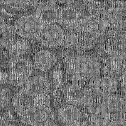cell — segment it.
Instances as JSON below:
<instances>
[{
	"label": "cell",
	"instance_id": "obj_27",
	"mask_svg": "<svg viewBox=\"0 0 126 126\" xmlns=\"http://www.w3.org/2000/svg\"><path fill=\"white\" fill-rule=\"evenodd\" d=\"M57 1L55 0H30L31 4L32 5L37 9L49 6L56 5Z\"/></svg>",
	"mask_w": 126,
	"mask_h": 126
},
{
	"label": "cell",
	"instance_id": "obj_33",
	"mask_svg": "<svg viewBox=\"0 0 126 126\" xmlns=\"http://www.w3.org/2000/svg\"><path fill=\"white\" fill-rule=\"evenodd\" d=\"M67 126H88L87 124H86L84 123L81 122H78L75 123H73L72 124L68 125Z\"/></svg>",
	"mask_w": 126,
	"mask_h": 126
},
{
	"label": "cell",
	"instance_id": "obj_15",
	"mask_svg": "<svg viewBox=\"0 0 126 126\" xmlns=\"http://www.w3.org/2000/svg\"><path fill=\"white\" fill-rule=\"evenodd\" d=\"M80 19L79 11L71 4L64 5L59 10L58 22L63 27L75 28Z\"/></svg>",
	"mask_w": 126,
	"mask_h": 126
},
{
	"label": "cell",
	"instance_id": "obj_39",
	"mask_svg": "<svg viewBox=\"0 0 126 126\" xmlns=\"http://www.w3.org/2000/svg\"><path fill=\"white\" fill-rule=\"evenodd\" d=\"M6 126H14V125H12V124H8L7 125H6Z\"/></svg>",
	"mask_w": 126,
	"mask_h": 126
},
{
	"label": "cell",
	"instance_id": "obj_19",
	"mask_svg": "<svg viewBox=\"0 0 126 126\" xmlns=\"http://www.w3.org/2000/svg\"><path fill=\"white\" fill-rule=\"evenodd\" d=\"M118 87V81L114 77L105 75L101 78L96 77L94 89L112 95L116 92Z\"/></svg>",
	"mask_w": 126,
	"mask_h": 126
},
{
	"label": "cell",
	"instance_id": "obj_3",
	"mask_svg": "<svg viewBox=\"0 0 126 126\" xmlns=\"http://www.w3.org/2000/svg\"><path fill=\"white\" fill-rule=\"evenodd\" d=\"M23 88L35 99L36 105H49V85L47 79L39 75L29 78Z\"/></svg>",
	"mask_w": 126,
	"mask_h": 126
},
{
	"label": "cell",
	"instance_id": "obj_26",
	"mask_svg": "<svg viewBox=\"0 0 126 126\" xmlns=\"http://www.w3.org/2000/svg\"><path fill=\"white\" fill-rule=\"evenodd\" d=\"M9 99V95L7 91L0 87V110L7 105Z\"/></svg>",
	"mask_w": 126,
	"mask_h": 126
},
{
	"label": "cell",
	"instance_id": "obj_23",
	"mask_svg": "<svg viewBox=\"0 0 126 126\" xmlns=\"http://www.w3.org/2000/svg\"><path fill=\"white\" fill-rule=\"evenodd\" d=\"M19 36L15 32L13 26L5 23L0 28V45L7 47Z\"/></svg>",
	"mask_w": 126,
	"mask_h": 126
},
{
	"label": "cell",
	"instance_id": "obj_30",
	"mask_svg": "<svg viewBox=\"0 0 126 126\" xmlns=\"http://www.w3.org/2000/svg\"><path fill=\"white\" fill-rule=\"evenodd\" d=\"M121 85L123 89L126 91V70L123 73L121 76Z\"/></svg>",
	"mask_w": 126,
	"mask_h": 126
},
{
	"label": "cell",
	"instance_id": "obj_32",
	"mask_svg": "<svg viewBox=\"0 0 126 126\" xmlns=\"http://www.w3.org/2000/svg\"><path fill=\"white\" fill-rule=\"evenodd\" d=\"M122 39L123 46L126 51V31L122 34Z\"/></svg>",
	"mask_w": 126,
	"mask_h": 126
},
{
	"label": "cell",
	"instance_id": "obj_25",
	"mask_svg": "<svg viewBox=\"0 0 126 126\" xmlns=\"http://www.w3.org/2000/svg\"><path fill=\"white\" fill-rule=\"evenodd\" d=\"M4 4L15 9H22L31 4L30 0H6Z\"/></svg>",
	"mask_w": 126,
	"mask_h": 126
},
{
	"label": "cell",
	"instance_id": "obj_13",
	"mask_svg": "<svg viewBox=\"0 0 126 126\" xmlns=\"http://www.w3.org/2000/svg\"><path fill=\"white\" fill-rule=\"evenodd\" d=\"M11 104L18 116H20L28 112L34 107L35 105V99L22 87L13 96Z\"/></svg>",
	"mask_w": 126,
	"mask_h": 126
},
{
	"label": "cell",
	"instance_id": "obj_36",
	"mask_svg": "<svg viewBox=\"0 0 126 126\" xmlns=\"http://www.w3.org/2000/svg\"><path fill=\"white\" fill-rule=\"evenodd\" d=\"M45 126H59L58 125H56V124H53V123H51L50 124H48L47 125H46Z\"/></svg>",
	"mask_w": 126,
	"mask_h": 126
},
{
	"label": "cell",
	"instance_id": "obj_17",
	"mask_svg": "<svg viewBox=\"0 0 126 126\" xmlns=\"http://www.w3.org/2000/svg\"><path fill=\"white\" fill-rule=\"evenodd\" d=\"M58 115L60 121L67 125L79 122L83 117L80 110L72 104L63 106L59 110Z\"/></svg>",
	"mask_w": 126,
	"mask_h": 126
},
{
	"label": "cell",
	"instance_id": "obj_8",
	"mask_svg": "<svg viewBox=\"0 0 126 126\" xmlns=\"http://www.w3.org/2000/svg\"><path fill=\"white\" fill-rule=\"evenodd\" d=\"M104 32L110 36L121 33L124 28V22L122 9L113 7L105 10L101 15Z\"/></svg>",
	"mask_w": 126,
	"mask_h": 126
},
{
	"label": "cell",
	"instance_id": "obj_4",
	"mask_svg": "<svg viewBox=\"0 0 126 126\" xmlns=\"http://www.w3.org/2000/svg\"><path fill=\"white\" fill-rule=\"evenodd\" d=\"M43 24L35 15H27L18 18L13 27L17 34L27 38H38Z\"/></svg>",
	"mask_w": 126,
	"mask_h": 126
},
{
	"label": "cell",
	"instance_id": "obj_35",
	"mask_svg": "<svg viewBox=\"0 0 126 126\" xmlns=\"http://www.w3.org/2000/svg\"><path fill=\"white\" fill-rule=\"evenodd\" d=\"M124 100H125V108H126V122H125V125H126V96L124 97Z\"/></svg>",
	"mask_w": 126,
	"mask_h": 126
},
{
	"label": "cell",
	"instance_id": "obj_6",
	"mask_svg": "<svg viewBox=\"0 0 126 126\" xmlns=\"http://www.w3.org/2000/svg\"><path fill=\"white\" fill-rule=\"evenodd\" d=\"M98 39L86 33L75 31L64 34L63 44L70 49L83 52L92 49L97 42Z\"/></svg>",
	"mask_w": 126,
	"mask_h": 126
},
{
	"label": "cell",
	"instance_id": "obj_18",
	"mask_svg": "<svg viewBox=\"0 0 126 126\" xmlns=\"http://www.w3.org/2000/svg\"><path fill=\"white\" fill-rule=\"evenodd\" d=\"M83 4L90 15L98 16L107 9L118 6L117 1L113 0H84Z\"/></svg>",
	"mask_w": 126,
	"mask_h": 126
},
{
	"label": "cell",
	"instance_id": "obj_5",
	"mask_svg": "<svg viewBox=\"0 0 126 126\" xmlns=\"http://www.w3.org/2000/svg\"><path fill=\"white\" fill-rule=\"evenodd\" d=\"M20 120L31 126H45L52 123L54 114L49 105H36L28 112L18 116Z\"/></svg>",
	"mask_w": 126,
	"mask_h": 126
},
{
	"label": "cell",
	"instance_id": "obj_16",
	"mask_svg": "<svg viewBox=\"0 0 126 126\" xmlns=\"http://www.w3.org/2000/svg\"><path fill=\"white\" fill-rule=\"evenodd\" d=\"M89 93V92L87 89L72 84L65 89L64 96L66 101L70 104H84L88 96Z\"/></svg>",
	"mask_w": 126,
	"mask_h": 126
},
{
	"label": "cell",
	"instance_id": "obj_38",
	"mask_svg": "<svg viewBox=\"0 0 126 126\" xmlns=\"http://www.w3.org/2000/svg\"><path fill=\"white\" fill-rule=\"evenodd\" d=\"M1 59H2V55H1V51H0V61H1Z\"/></svg>",
	"mask_w": 126,
	"mask_h": 126
},
{
	"label": "cell",
	"instance_id": "obj_29",
	"mask_svg": "<svg viewBox=\"0 0 126 126\" xmlns=\"http://www.w3.org/2000/svg\"><path fill=\"white\" fill-rule=\"evenodd\" d=\"M8 80V74L7 72H4L0 69V84H3Z\"/></svg>",
	"mask_w": 126,
	"mask_h": 126
},
{
	"label": "cell",
	"instance_id": "obj_34",
	"mask_svg": "<svg viewBox=\"0 0 126 126\" xmlns=\"http://www.w3.org/2000/svg\"><path fill=\"white\" fill-rule=\"evenodd\" d=\"M5 23L4 20L2 17L0 16V28Z\"/></svg>",
	"mask_w": 126,
	"mask_h": 126
},
{
	"label": "cell",
	"instance_id": "obj_20",
	"mask_svg": "<svg viewBox=\"0 0 126 126\" xmlns=\"http://www.w3.org/2000/svg\"><path fill=\"white\" fill-rule=\"evenodd\" d=\"M58 12L56 5H49L37 9L35 15L43 25L54 24L58 22Z\"/></svg>",
	"mask_w": 126,
	"mask_h": 126
},
{
	"label": "cell",
	"instance_id": "obj_40",
	"mask_svg": "<svg viewBox=\"0 0 126 126\" xmlns=\"http://www.w3.org/2000/svg\"><path fill=\"white\" fill-rule=\"evenodd\" d=\"M4 1L0 0V4H4Z\"/></svg>",
	"mask_w": 126,
	"mask_h": 126
},
{
	"label": "cell",
	"instance_id": "obj_24",
	"mask_svg": "<svg viewBox=\"0 0 126 126\" xmlns=\"http://www.w3.org/2000/svg\"><path fill=\"white\" fill-rule=\"evenodd\" d=\"M89 126H110L105 111L93 113L89 118Z\"/></svg>",
	"mask_w": 126,
	"mask_h": 126
},
{
	"label": "cell",
	"instance_id": "obj_14",
	"mask_svg": "<svg viewBox=\"0 0 126 126\" xmlns=\"http://www.w3.org/2000/svg\"><path fill=\"white\" fill-rule=\"evenodd\" d=\"M106 75L114 77L123 72L126 68V57L118 54H107L100 64Z\"/></svg>",
	"mask_w": 126,
	"mask_h": 126
},
{
	"label": "cell",
	"instance_id": "obj_9",
	"mask_svg": "<svg viewBox=\"0 0 126 126\" xmlns=\"http://www.w3.org/2000/svg\"><path fill=\"white\" fill-rule=\"evenodd\" d=\"M64 32L56 24L43 25L37 39L46 47H55L63 44Z\"/></svg>",
	"mask_w": 126,
	"mask_h": 126
},
{
	"label": "cell",
	"instance_id": "obj_28",
	"mask_svg": "<svg viewBox=\"0 0 126 126\" xmlns=\"http://www.w3.org/2000/svg\"><path fill=\"white\" fill-rule=\"evenodd\" d=\"M11 116L8 113L0 114V126H6L11 121Z\"/></svg>",
	"mask_w": 126,
	"mask_h": 126
},
{
	"label": "cell",
	"instance_id": "obj_2",
	"mask_svg": "<svg viewBox=\"0 0 126 126\" xmlns=\"http://www.w3.org/2000/svg\"><path fill=\"white\" fill-rule=\"evenodd\" d=\"M33 66L28 59L20 56L13 57L8 63V80L11 85L23 86L31 77Z\"/></svg>",
	"mask_w": 126,
	"mask_h": 126
},
{
	"label": "cell",
	"instance_id": "obj_31",
	"mask_svg": "<svg viewBox=\"0 0 126 126\" xmlns=\"http://www.w3.org/2000/svg\"><path fill=\"white\" fill-rule=\"evenodd\" d=\"M117 3L118 6L120 7L121 9L123 8H126V0H121L117 1Z\"/></svg>",
	"mask_w": 126,
	"mask_h": 126
},
{
	"label": "cell",
	"instance_id": "obj_21",
	"mask_svg": "<svg viewBox=\"0 0 126 126\" xmlns=\"http://www.w3.org/2000/svg\"><path fill=\"white\" fill-rule=\"evenodd\" d=\"M122 34L110 36L105 44V51L107 54H118L126 57V51L123 44Z\"/></svg>",
	"mask_w": 126,
	"mask_h": 126
},
{
	"label": "cell",
	"instance_id": "obj_7",
	"mask_svg": "<svg viewBox=\"0 0 126 126\" xmlns=\"http://www.w3.org/2000/svg\"><path fill=\"white\" fill-rule=\"evenodd\" d=\"M105 112L110 126L125 125L126 108L124 97L118 94L112 95Z\"/></svg>",
	"mask_w": 126,
	"mask_h": 126
},
{
	"label": "cell",
	"instance_id": "obj_37",
	"mask_svg": "<svg viewBox=\"0 0 126 126\" xmlns=\"http://www.w3.org/2000/svg\"><path fill=\"white\" fill-rule=\"evenodd\" d=\"M123 22H124V27H125L126 28V17L125 18V19L123 20Z\"/></svg>",
	"mask_w": 126,
	"mask_h": 126
},
{
	"label": "cell",
	"instance_id": "obj_22",
	"mask_svg": "<svg viewBox=\"0 0 126 126\" xmlns=\"http://www.w3.org/2000/svg\"><path fill=\"white\" fill-rule=\"evenodd\" d=\"M30 47L29 41L20 36L6 48L13 57H20L28 51Z\"/></svg>",
	"mask_w": 126,
	"mask_h": 126
},
{
	"label": "cell",
	"instance_id": "obj_1",
	"mask_svg": "<svg viewBox=\"0 0 126 126\" xmlns=\"http://www.w3.org/2000/svg\"><path fill=\"white\" fill-rule=\"evenodd\" d=\"M65 62L70 73L73 76L95 78L100 73V64L93 56L69 54L66 56Z\"/></svg>",
	"mask_w": 126,
	"mask_h": 126
},
{
	"label": "cell",
	"instance_id": "obj_11",
	"mask_svg": "<svg viewBox=\"0 0 126 126\" xmlns=\"http://www.w3.org/2000/svg\"><path fill=\"white\" fill-rule=\"evenodd\" d=\"M31 62L33 67L42 71L51 69L56 62L55 55L45 48H37L31 53Z\"/></svg>",
	"mask_w": 126,
	"mask_h": 126
},
{
	"label": "cell",
	"instance_id": "obj_12",
	"mask_svg": "<svg viewBox=\"0 0 126 126\" xmlns=\"http://www.w3.org/2000/svg\"><path fill=\"white\" fill-rule=\"evenodd\" d=\"M111 96L94 89L89 92L84 105L86 109L93 114L103 112L107 108Z\"/></svg>",
	"mask_w": 126,
	"mask_h": 126
},
{
	"label": "cell",
	"instance_id": "obj_10",
	"mask_svg": "<svg viewBox=\"0 0 126 126\" xmlns=\"http://www.w3.org/2000/svg\"><path fill=\"white\" fill-rule=\"evenodd\" d=\"M76 31L97 39L104 32L101 17L93 15H87L80 18L76 25Z\"/></svg>",
	"mask_w": 126,
	"mask_h": 126
}]
</instances>
